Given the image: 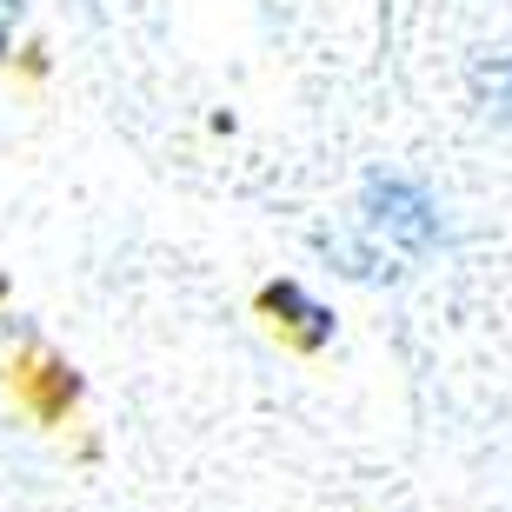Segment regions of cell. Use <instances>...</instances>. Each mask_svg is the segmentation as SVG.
<instances>
[{"label": "cell", "mask_w": 512, "mask_h": 512, "mask_svg": "<svg viewBox=\"0 0 512 512\" xmlns=\"http://www.w3.org/2000/svg\"><path fill=\"white\" fill-rule=\"evenodd\" d=\"M360 227L373 247L386 253H433L439 240H446V227H439V207L426 200V187H413V180H399V173H373L360 193Z\"/></svg>", "instance_id": "obj_1"}, {"label": "cell", "mask_w": 512, "mask_h": 512, "mask_svg": "<svg viewBox=\"0 0 512 512\" xmlns=\"http://www.w3.org/2000/svg\"><path fill=\"white\" fill-rule=\"evenodd\" d=\"M260 306H266V313H273V320H280V326H286V333H293L300 346H326V340H333V313H326V306L313 300L306 286H293V280L266 286V293H260Z\"/></svg>", "instance_id": "obj_2"}, {"label": "cell", "mask_w": 512, "mask_h": 512, "mask_svg": "<svg viewBox=\"0 0 512 512\" xmlns=\"http://www.w3.org/2000/svg\"><path fill=\"white\" fill-rule=\"evenodd\" d=\"M473 94L493 120H512V47H486L473 60Z\"/></svg>", "instance_id": "obj_3"}, {"label": "cell", "mask_w": 512, "mask_h": 512, "mask_svg": "<svg viewBox=\"0 0 512 512\" xmlns=\"http://www.w3.org/2000/svg\"><path fill=\"white\" fill-rule=\"evenodd\" d=\"M0 20H20V0H0Z\"/></svg>", "instance_id": "obj_4"}, {"label": "cell", "mask_w": 512, "mask_h": 512, "mask_svg": "<svg viewBox=\"0 0 512 512\" xmlns=\"http://www.w3.org/2000/svg\"><path fill=\"white\" fill-rule=\"evenodd\" d=\"M0 47H7V20H0Z\"/></svg>", "instance_id": "obj_5"}]
</instances>
